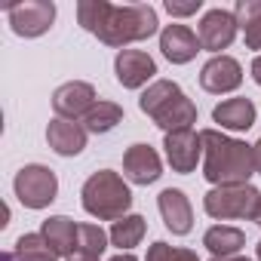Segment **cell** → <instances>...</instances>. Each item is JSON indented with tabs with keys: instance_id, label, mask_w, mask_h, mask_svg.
Masks as SVG:
<instances>
[{
	"instance_id": "21",
	"label": "cell",
	"mask_w": 261,
	"mask_h": 261,
	"mask_svg": "<svg viewBox=\"0 0 261 261\" xmlns=\"http://www.w3.org/2000/svg\"><path fill=\"white\" fill-rule=\"evenodd\" d=\"M59 255L46 246L43 233H22L16 240V252H7L4 261H56Z\"/></svg>"
},
{
	"instance_id": "3",
	"label": "cell",
	"mask_w": 261,
	"mask_h": 261,
	"mask_svg": "<svg viewBox=\"0 0 261 261\" xmlns=\"http://www.w3.org/2000/svg\"><path fill=\"white\" fill-rule=\"evenodd\" d=\"M139 108L166 133H181V129H191V123H197V105L172 80H154L142 92Z\"/></svg>"
},
{
	"instance_id": "18",
	"label": "cell",
	"mask_w": 261,
	"mask_h": 261,
	"mask_svg": "<svg viewBox=\"0 0 261 261\" xmlns=\"http://www.w3.org/2000/svg\"><path fill=\"white\" fill-rule=\"evenodd\" d=\"M212 120L221 123V129H233V133H246L255 123V105L249 98H227L221 105H215Z\"/></svg>"
},
{
	"instance_id": "28",
	"label": "cell",
	"mask_w": 261,
	"mask_h": 261,
	"mask_svg": "<svg viewBox=\"0 0 261 261\" xmlns=\"http://www.w3.org/2000/svg\"><path fill=\"white\" fill-rule=\"evenodd\" d=\"M68 261H98V255H89V252H74Z\"/></svg>"
},
{
	"instance_id": "6",
	"label": "cell",
	"mask_w": 261,
	"mask_h": 261,
	"mask_svg": "<svg viewBox=\"0 0 261 261\" xmlns=\"http://www.w3.org/2000/svg\"><path fill=\"white\" fill-rule=\"evenodd\" d=\"M13 188H16V197H19L22 206H28V209H46L56 200V194H59V178H56L53 169H46L40 163H31V166H22L16 172Z\"/></svg>"
},
{
	"instance_id": "7",
	"label": "cell",
	"mask_w": 261,
	"mask_h": 261,
	"mask_svg": "<svg viewBox=\"0 0 261 261\" xmlns=\"http://www.w3.org/2000/svg\"><path fill=\"white\" fill-rule=\"evenodd\" d=\"M7 16L19 37H40L56 22V4L53 0H25V4L10 7Z\"/></svg>"
},
{
	"instance_id": "31",
	"label": "cell",
	"mask_w": 261,
	"mask_h": 261,
	"mask_svg": "<svg viewBox=\"0 0 261 261\" xmlns=\"http://www.w3.org/2000/svg\"><path fill=\"white\" fill-rule=\"evenodd\" d=\"M111 261H139V258H136V255H129V252H120V255H114Z\"/></svg>"
},
{
	"instance_id": "10",
	"label": "cell",
	"mask_w": 261,
	"mask_h": 261,
	"mask_svg": "<svg viewBox=\"0 0 261 261\" xmlns=\"http://www.w3.org/2000/svg\"><path fill=\"white\" fill-rule=\"evenodd\" d=\"M163 148H166V160H169L172 172H181V175L194 172V169H197V160H200V154H203V142H200V136L194 133V129L166 133Z\"/></svg>"
},
{
	"instance_id": "14",
	"label": "cell",
	"mask_w": 261,
	"mask_h": 261,
	"mask_svg": "<svg viewBox=\"0 0 261 261\" xmlns=\"http://www.w3.org/2000/svg\"><path fill=\"white\" fill-rule=\"evenodd\" d=\"M46 142L59 157H77L86 148V126L74 123V120H49L46 126Z\"/></svg>"
},
{
	"instance_id": "33",
	"label": "cell",
	"mask_w": 261,
	"mask_h": 261,
	"mask_svg": "<svg viewBox=\"0 0 261 261\" xmlns=\"http://www.w3.org/2000/svg\"><path fill=\"white\" fill-rule=\"evenodd\" d=\"M212 261H249V258H212Z\"/></svg>"
},
{
	"instance_id": "27",
	"label": "cell",
	"mask_w": 261,
	"mask_h": 261,
	"mask_svg": "<svg viewBox=\"0 0 261 261\" xmlns=\"http://www.w3.org/2000/svg\"><path fill=\"white\" fill-rule=\"evenodd\" d=\"M169 261H200V258H197V252H191V249H172Z\"/></svg>"
},
{
	"instance_id": "30",
	"label": "cell",
	"mask_w": 261,
	"mask_h": 261,
	"mask_svg": "<svg viewBox=\"0 0 261 261\" xmlns=\"http://www.w3.org/2000/svg\"><path fill=\"white\" fill-rule=\"evenodd\" d=\"M252 151H255V172H261V139L252 145Z\"/></svg>"
},
{
	"instance_id": "24",
	"label": "cell",
	"mask_w": 261,
	"mask_h": 261,
	"mask_svg": "<svg viewBox=\"0 0 261 261\" xmlns=\"http://www.w3.org/2000/svg\"><path fill=\"white\" fill-rule=\"evenodd\" d=\"M108 233L98 227V224H80L77 227V252H89V255H98L108 249Z\"/></svg>"
},
{
	"instance_id": "15",
	"label": "cell",
	"mask_w": 261,
	"mask_h": 261,
	"mask_svg": "<svg viewBox=\"0 0 261 261\" xmlns=\"http://www.w3.org/2000/svg\"><path fill=\"white\" fill-rule=\"evenodd\" d=\"M160 49L172 65H188L200 53V37L188 25H166L160 34Z\"/></svg>"
},
{
	"instance_id": "17",
	"label": "cell",
	"mask_w": 261,
	"mask_h": 261,
	"mask_svg": "<svg viewBox=\"0 0 261 261\" xmlns=\"http://www.w3.org/2000/svg\"><path fill=\"white\" fill-rule=\"evenodd\" d=\"M77 227L80 224H74L68 215H53V218H46L43 221V240H46V246L56 252V255H65V258H71L74 252H77Z\"/></svg>"
},
{
	"instance_id": "9",
	"label": "cell",
	"mask_w": 261,
	"mask_h": 261,
	"mask_svg": "<svg viewBox=\"0 0 261 261\" xmlns=\"http://www.w3.org/2000/svg\"><path fill=\"white\" fill-rule=\"evenodd\" d=\"M53 108L62 120H77V117H86L92 108H95V89L83 80H71V83H62L56 92H53Z\"/></svg>"
},
{
	"instance_id": "12",
	"label": "cell",
	"mask_w": 261,
	"mask_h": 261,
	"mask_svg": "<svg viewBox=\"0 0 261 261\" xmlns=\"http://www.w3.org/2000/svg\"><path fill=\"white\" fill-rule=\"evenodd\" d=\"M114 71H117V80L120 86L126 89H139L145 86L154 74H157V65L148 53L142 49H120L117 59H114Z\"/></svg>"
},
{
	"instance_id": "32",
	"label": "cell",
	"mask_w": 261,
	"mask_h": 261,
	"mask_svg": "<svg viewBox=\"0 0 261 261\" xmlns=\"http://www.w3.org/2000/svg\"><path fill=\"white\" fill-rule=\"evenodd\" d=\"M252 218H255V224L261 227V200H258V209H255V215H252Z\"/></svg>"
},
{
	"instance_id": "16",
	"label": "cell",
	"mask_w": 261,
	"mask_h": 261,
	"mask_svg": "<svg viewBox=\"0 0 261 261\" xmlns=\"http://www.w3.org/2000/svg\"><path fill=\"white\" fill-rule=\"evenodd\" d=\"M157 203H160L163 224H166L175 237L191 233V227H194V212H191V203H188L185 191H178V188H166V191L160 194Z\"/></svg>"
},
{
	"instance_id": "25",
	"label": "cell",
	"mask_w": 261,
	"mask_h": 261,
	"mask_svg": "<svg viewBox=\"0 0 261 261\" xmlns=\"http://www.w3.org/2000/svg\"><path fill=\"white\" fill-rule=\"evenodd\" d=\"M203 7V0H191V4H175V0H166V13L169 16H194Z\"/></svg>"
},
{
	"instance_id": "23",
	"label": "cell",
	"mask_w": 261,
	"mask_h": 261,
	"mask_svg": "<svg viewBox=\"0 0 261 261\" xmlns=\"http://www.w3.org/2000/svg\"><path fill=\"white\" fill-rule=\"evenodd\" d=\"M145 230H148V224H145V218L142 215H126V218H120V221H114V227H111V243L114 246H120V249H133V246H139L142 243V237H145Z\"/></svg>"
},
{
	"instance_id": "5",
	"label": "cell",
	"mask_w": 261,
	"mask_h": 261,
	"mask_svg": "<svg viewBox=\"0 0 261 261\" xmlns=\"http://www.w3.org/2000/svg\"><path fill=\"white\" fill-rule=\"evenodd\" d=\"M261 191L252 185H224V188H212L203 197V209L206 215L227 221V218H252L258 209Z\"/></svg>"
},
{
	"instance_id": "20",
	"label": "cell",
	"mask_w": 261,
	"mask_h": 261,
	"mask_svg": "<svg viewBox=\"0 0 261 261\" xmlns=\"http://www.w3.org/2000/svg\"><path fill=\"white\" fill-rule=\"evenodd\" d=\"M233 16L243 28L246 46L249 49H261V0H237Z\"/></svg>"
},
{
	"instance_id": "8",
	"label": "cell",
	"mask_w": 261,
	"mask_h": 261,
	"mask_svg": "<svg viewBox=\"0 0 261 261\" xmlns=\"http://www.w3.org/2000/svg\"><path fill=\"white\" fill-rule=\"evenodd\" d=\"M237 28H240V22H237L233 13H227V10H209L200 19V34H197L200 46L209 49V53H221V49H227L233 43Z\"/></svg>"
},
{
	"instance_id": "4",
	"label": "cell",
	"mask_w": 261,
	"mask_h": 261,
	"mask_svg": "<svg viewBox=\"0 0 261 261\" xmlns=\"http://www.w3.org/2000/svg\"><path fill=\"white\" fill-rule=\"evenodd\" d=\"M80 197H83V209L98 221H120V218H126L129 206H133V194H129L126 181L111 169L92 172L86 178Z\"/></svg>"
},
{
	"instance_id": "34",
	"label": "cell",
	"mask_w": 261,
	"mask_h": 261,
	"mask_svg": "<svg viewBox=\"0 0 261 261\" xmlns=\"http://www.w3.org/2000/svg\"><path fill=\"white\" fill-rule=\"evenodd\" d=\"M255 255H258V261H261V243H258V246H255Z\"/></svg>"
},
{
	"instance_id": "29",
	"label": "cell",
	"mask_w": 261,
	"mask_h": 261,
	"mask_svg": "<svg viewBox=\"0 0 261 261\" xmlns=\"http://www.w3.org/2000/svg\"><path fill=\"white\" fill-rule=\"evenodd\" d=\"M252 77H255V83L261 86V56H258V59L252 62Z\"/></svg>"
},
{
	"instance_id": "22",
	"label": "cell",
	"mask_w": 261,
	"mask_h": 261,
	"mask_svg": "<svg viewBox=\"0 0 261 261\" xmlns=\"http://www.w3.org/2000/svg\"><path fill=\"white\" fill-rule=\"evenodd\" d=\"M120 120H123V108H120L117 101H95V108L83 117L86 133H95V136L111 133V129H114Z\"/></svg>"
},
{
	"instance_id": "2",
	"label": "cell",
	"mask_w": 261,
	"mask_h": 261,
	"mask_svg": "<svg viewBox=\"0 0 261 261\" xmlns=\"http://www.w3.org/2000/svg\"><path fill=\"white\" fill-rule=\"evenodd\" d=\"M203 142V175L215 188L224 185H249L255 172V151L252 145L240 139H227L218 129H203L200 133Z\"/></svg>"
},
{
	"instance_id": "1",
	"label": "cell",
	"mask_w": 261,
	"mask_h": 261,
	"mask_svg": "<svg viewBox=\"0 0 261 261\" xmlns=\"http://www.w3.org/2000/svg\"><path fill=\"white\" fill-rule=\"evenodd\" d=\"M80 25L95 34L108 46H129L157 34V10L148 4H126L114 7L108 0H80L77 4Z\"/></svg>"
},
{
	"instance_id": "11",
	"label": "cell",
	"mask_w": 261,
	"mask_h": 261,
	"mask_svg": "<svg viewBox=\"0 0 261 261\" xmlns=\"http://www.w3.org/2000/svg\"><path fill=\"white\" fill-rule=\"evenodd\" d=\"M243 83V68L237 59L230 56H212L203 71H200V86L212 95H221V92H233L237 86Z\"/></svg>"
},
{
	"instance_id": "19",
	"label": "cell",
	"mask_w": 261,
	"mask_h": 261,
	"mask_svg": "<svg viewBox=\"0 0 261 261\" xmlns=\"http://www.w3.org/2000/svg\"><path fill=\"white\" fill-rule=\"evenodd\" d=\"M203 246L215 255V258H233L243 246H246V233L240 227H227V224H215L206 230Z\"/></svg>"
},
{
	"instance_id": "26",
	"label": "cell",
	"mask_w": 261,
	"mask_h": 261,
	"mask_svg": "<svg viewBox=\"0 0 261 261\" xmlns=\"http://www.w3.org/2000/svg\"><path fill=\"white\" fill-rule=\"evenodd\" d=\"M169 255H172V246H169V243H163V240H157V243H151V249H148V258H145V261H169Z\"/></svg>"
},
{
	"instance_id": "13",
	"label": "cell",
	"mask_w": 261,
	"mask_h": 261,
	"mask_svg": "<svg viewBox=\"0 0 261 261\" xmlns=\"http://www.w3.org/2000/svg\"><path fill=\"white\" fill-rule=\"evenodd\" d=\"M123 172L133 185H154L163 175L160 154L151 145H133L123 154Z\"/></svg>"
}]
</instances>
